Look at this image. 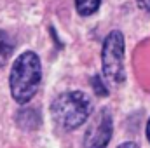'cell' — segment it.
<instances>
[{
    "label": "cell",
    "instance_id": "6da1fadb",
    "mask_svg": "<svg viewBox=\"0 0 150 148\" xmlns=\"http://www.w3.org/2000/svg\"><path fill=\"white\" fill-rule=\"evenodd\" d=\"M40 78H42V68H40L38 56L32 51L23 52L14 61L12 70H11L9 84H11L12 98L21 105L28 103L37 92Z\"/></svg>",
    "mask_w": 150,
    "mask_h": 148
},
{
    "label": "cell",
    "instance_id": "7a4b0ae2",
    "mask_svg": "<svg viewBox=\"0 0 150 148\" xmlns=\"http://www.w3.org/2000/svg\"><path fill=\"white\" fill-rule=\"evenodd\" d=\"M91 110H93V106H91L89 98L80 91L61 92L52 101V106H51L54 120L65 129L79 127L82 122L87 120Z\"/></svg>",
    "mask_w": 150,
    "mask_h": 148
},
{
    "label": "cell",
    "instance_id": "3957f363",
    "mask_svg": "<svg viewBox=\"0 0 150 148\" xmlns=\"http://www.w3.org/2000/svg\"><path fill=\"white\" fill-rule=\"evenodd\" d=\"M101 65L103 75L108 82L120 84L124 82V35L120 32H110L101 49Z\"/></svg>",
    "mask_w": 150,
    "mask_h": 148
},
{
    "label": "cell",
    "instance_id": "277c9868",
    "mask_svg": "<svg viewBox=\"0 0 150 148\" xmlns=\"http://www.w3.org/2000/svg\"><path fill=\"white\" fill-rule=\"evenodd\" d=\"M112 140V115L107 108L100 111L84 136V148H107Z\"/></svg>",
    "mask_w": 150,
    "mask_h": 148
},
{
    "label": "cell",
    "instance_id": "5b68a950",
    "mask_svg": "<svg viewBox=\"0 0 150 148\" xmlns=\"http://www.w3.org/2000/svg\"><path fill=\"white\" fill-rule=\"evenodd\" d=\"M18 124L25 129H35L40 124V117H38L37 110L32 108H25L18 113Z\"/></svg>",
    "mask_w": 150,
    "mask_h": 148
},
{
    "label": "cell",
    "instance_id": "8992f818",
    "mask_svg": "<svg viewBox=\"0 0 150 148\" xmlns=\"http://www.w3.org/2000/svg\"><path fill=\"white\" fill-rule=\"evenodd\" d=\"M12 49H14V42L11 40V37H9L5 32L0 30V68H2V66L5 65V61L9 59Z\"/></svg>",
    "mask_w": 150,
    "mask_h": 148
},
{
    "label": "cell",
    "instance_id": "52a82bcc",
    "mask_svg": "<svg viewBox=\"0 0 150 148\" xmlns=\"http://www.w3.org/2000/svg\"><path fill=\"white\" fill-rule=\"evenodd\" d=\"M101 0H75V7L77 12L80 16H91L100 9Z\"/></svg>",
    "mask_w": 150,
    "mask_h": 148
},
{
    "label": "cell",
    "instance_id": "ba28073f",
    "mask_svg": "<svg viewBox=\"0 0 150 148\" xmlns=\"http://www.w3.org/2000/svg\"><path fill=\"white\" fill-rule=\"evenodd\" d=\"M91 85H93V89L96 91V94H100V96H107V94H108L107 87L103 85V82H101V78H100L98 75H94V77L91 78Z\"/></svg>",
    "mask_w": 150,
    "mask_h": 148
},
{
    "label": "cell",
    "instance_id": "9c48e42d",
    "mask_svg": "<svg viewBox=\"0 0 150 148\" xmlns=\"http://www.w3.org/2000/svg\"><path fill=\"white\" fill-rule=\"evenodd\" d=\"M136 4L140 5V9H143V11H150V0H136Z\"/></svg>",
    "mask_w": 150,
    "mask_h": 148
},
{
    "label": "cell",
    "instance_id": "30bf717a",
    "mask_svg": "<svg viewBox=\"0 0 150 148\" xmlns=\"http://www.w3.org/2000/svg\"><path fill=\"white\" fill-rule=\"evenodd\" d=\"M119 148H138V145H136V143H133V141H127V143L119 145Z\"/></svg>",
    "mask_w": 150,
    "mask_h": 148
},
{
    "label": "cell",
    "instance_id": "8fae6325",
    "mask_svg": "<svg viewBox=\"0 0 150 148\" xmlns=\"http://www.w3.org/2000/svg\"><path fill=\"white\" fill-rule=\"evenodd\" d=\"M147 138H149V141H150V118H149V122H147Z\"/></svg>",
    "mask_w": 150,
    "mask_h": 148
}]
</instances>
